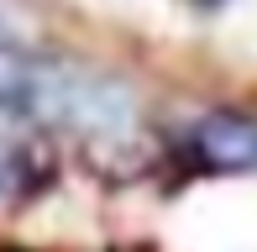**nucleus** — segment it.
<instances>
[{"label":"nucleus","instance_id":"nucleus-1","mask_svg":"<svg viewBox=\"0 0 257 252\" xmlns=\"http://www.w3.org/2000/svg\"><path fill=\"white\" fill-rule=\"evenodd\" d=\"M200 168L210 174H247L257 168V116L247 110H210L189 137Z\"/></svg>","mask_w":257,"mask_h":252},{"label":"nucleus","instance_id":"nucleus-2","mask_svg":"<svg viewBox=\"0 0 257 252\" xmlns=\"http://www.w3.org/2000/svg\"><path fill=\"white\" fill-rule=\"evenodd\" d=\"M42 42V21L27 0H0V53H37Z\"/></svg>","mask_w":257,"mask_h":252},{"label":"nucleus","instance_id":"nucleus-3","mask_svg":"<svg viewBox=\"0 0 257 252\" xmlns=\"http://www.w3.org/2000/svg\"><path fill=\"white\" fill-rule=\"evenodd\" d=\"M194 6H220V0H194Z\"/></svg>","mask_w":257,"mask_h":252}]
</instances>
